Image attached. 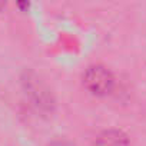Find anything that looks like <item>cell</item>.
<instances>
[{
	"instance_id": "cell-1",
	"label": "cell",
	"mask_w": 146,
	"mask_h": 146,
	"mask_svg": "<svg viewBox=\"0 0 146 146\" xmlns=\"http://www.w3.org/2000/svg\"><path fill=\"white\" fill-rule=\"evenodd\" d=\"M83 86L95 96H106L115 88V78L108 67L92 64L83 73Z\"/></svg>"
},
{
	"instance_id": "cell-2",
	"label": "cell",
	"mask_w": 146,
	"mask_h": 146,
	"mask_svg": "<svg viewBox=\"0 0 146 146\" xmlns=\"http://www.w3.org/2000/svg\"><path fill=\"white\" fill-rule=\"evenodd\" d=\"M26 93L30 96L33 105L40 112H52L54 106L53 96L49 90V88L36 76V75H27L23 80Z\"/></svg>"
},
{
	"instance_id": "cell-3",
	"label": "cell",
	"mask_w": 146,
	"mask_h": 146,
	"mask_svg": "<svg viewBox=\"0 0 146 146\" xmlns=\"http://www.w3.org/2000/svg\"><path fill=\"white\" fill-rule=\"evenodd\" d=\"M95 146H130V143L122 130L106 129L98 135Z\"/></svg>"
},
{
	"instance_id": "cell-4",
	"label": "cell",
	"mask_w": 146,
	"mask_h": 146,
	"mask_svg": "<svg viewBox=\"0 0 146 146\" xmlns=\"http://www.w3.org/2000/svg\"><path fill=\"white\" fill-rule=\"evenodd\" d=\"M49 146H76V145L66 139H56V140H52L49 143Z\"/></svg>"
},
{
	"instance_id": "cell-5",
	"label": "cell",
	"mask_w": 146,
	"mask_h": 146,
	"mask_svg": "<svg viewBox=\"0 0 146 146\" xmlns=\"http://www.w3.org/2000/svg\"><path fill=\"white\" fill-rule=\"evenodd\" d=\"M3 7H5V3H3V2H0V10H2Z\"/></svg>"
}]
</instances>
